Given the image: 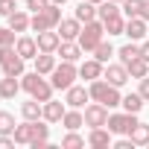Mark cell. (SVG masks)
<instances>
[{"label":"cell","mask_w":149,"mask_h":149,"mask_svg":"<svg viewBox=\"0 0 149 149\" xmlns=\"http://www.w3.org/2000/svg\"><path fill=\"white\" fill-rule=\"evenodd\" d=\"M41 114H44V102H38V100H26V102H21V117L24 120H41Z\"/></svg>","instance_id":"22"},{"label":"cell","mask_w":149,"mask_h":149,"mask_svg":"<svg viewBox=\"0 0 149 149\" xmlns=\"http://www.w3.org/2000/svg\"><path fill=\"white\" fill-rule=\"evenodd\" d=\"M123 15L126 18H140L143 15V6H146V0H123Z\"/></svg>","instance_id":"30"},{"label":"cell","mask_w":149,"mask_h":149,"mask_svg":"<svg viewBox=\"0 0 149 149\" xmlns=\"http://www.w3.org/2000/svg\"><path fill=\"white\" fill-rule=\"evenodd\" d=\"M56 53L61 56V61H79V58L85 56V50L79 47V41H61Z\"/></svg>","instance_id":"16"},{"label":"cell","mask_w":149,"mask_h":149,"mask_svg":"<svg viewBox=\"0 0 149 149\" xmlns=\"http://www.w3.org/2000/svg\"><path fill=\"white\" fill-rule=\"evenodd\" d=\"M58 24H61V6H56V3H47L44 9L32 12L29 29H32V32H44V29H56Z\"/></svg>","instance_id":"3"},{"label":"cell","mask_w":149,"mask_h":149,"mask_svg":"<svg viewBox=\"0 0 149 149\" xmlns=\"http://www.w3.org/2000/svg\"><path fill=\"white\" fill-rule=\"evenodd\" d=\"M149 21H143V18H126V38L129 41H143L146 38V32H149V26H146Z\"/></svg>","instance_id":"13"},{"label":"cell","mask_w":149,"mask_h":149,"mask_svg":"<svg viewBox=\"0 0 149 149\" xmlns=\"http://www.w3.org/2000/svg\"><path fill=\"white\" fill-rule=\"evenodd\" d=\"M15 9H18V6H15V0H0V15H3V18H9Z\"/></svg>","instance_id":"36"},{"label":"cell","mask_w":149,"mask_h":149,"mask_svg":"<svg viewBox=\"0 0 149 149\" xmlns=\"http://www.w3.org/2000/svg\"><path fill=\"white\" fill-rule=\"evenodd\" d=\"M50 3H56V6H64V3H67V0H50Z\"/></svg>","instance_id":"41"},{"label":"cell","mask_w":149,"mask_h":149,"mask_svg":"<svg viewBox=\"0 0 149 149\" xmlns=\"http://www.w3.org/2000/svg\"><path fill=\"white\" fill-rule=\"evenodd\" d=\"M91 3H97V6H100V3H102V0H91Z\"/></svg>","instance_id":"42"},{"label":"cell","mask_w":149,"mask_h":149,"mask_svg":"<svg viewBox=\"0 0 149 149\" xmlns=\"http://www.w3.org/2000/svg\"><path fill=\"white\" fill-rule=\"evenodd\" d=\"M143 102H146V100H143V97H140V94L134 91V94H126L120 105H123V111H132V114H140V108H143Z\"/></svg>","instance_id":"29"},{"label":"cell","mask_w":149,"mask_h":149,"mask_svg":"<svg viewBox=\"0 0 149 149\" xmlns=\"http://www.w3.org/2000/svg\"><path fill=\"white\" fill-rule=\"evenodd\" d=\"M64 105H67V102H58V100H47V102H44V114H41V117H44L47 123H61V117H64V111H67Z\"/></svg>","instance_id":"17"},{"label":"cell","mask_w":149,"mask_h":149,"mask_svg":"<svg viewBox=\"0 0 149 149\" xmlns=\"http://www.w3.org/2000/svg\"><path fill=\"white\" fill-rule=\"evenodd\" d=\"M35 41H38V53H56L61 44V35H58V29H44L35 35Z\"/></svg>","instance_id":"12"},{"label":"cell","mask_w":149,"mask_h":149,"mask_svg":"<svg viewBox=\"0 0 149 149\" xmlns=\"http://www.w3.org/2000/svg\"><path fill=\"white\" fill-rule=\"evenodd\" d=\"M97 9H100V21H105V18H111V15H120V12H123V6L117 3V0H102Z\"/></svg>","instance_id":"33"},{"label":"cell","mask_w":149,"mask_h":149,"mask_svg":"<svg viewBox=\"0 0 149 149\" xmlns=\"http://www.w3.org/2000/svg\"><path fill=\"white\" fill-rule=\"evenodd\" d=\"M21 88L32 97V100H38V102H47V100H53V82L50 79H44V73H38V70H32V73H24L21 76Z\"/></svg>","instance_id":"1"},{"label":"cell","mask_w":149,"mask_h":149,"mask_svg":"<svg viewBox=\"0 0 149 149\" xmlns=\"http://www.w3.org/2000/svg\"><path fill=\"white\" fill-rule=\"evenodd\" d=\"M29 21H32V18H29L24 9H15V12L9 15V26H12L15 32H26V29H29Z\"/></svg>","instance_id":"26"},{"label":"cell","mask_w":149,"mask_h":149,"mask_svg":"<svg viewBox=\"0 0 149 149\" xmlns=\"http://www.w3.org/2000/svg\"><path fill=\"white\" fill-rule=\"evenodd\" d=\"M132 143L134 146H149V123H137L132 132H129Z\"/></svg>","instance_id":"27"},{"label":"cell","mask_w":149,"mask_h":149,"mask_svg":"<svg viewBox=\"0 0 149 149\" xmlns=\"http://www.w3.org/2000/svg\"><path fill=\"white\" fill-rule=\"evenodd\" d=\"M47 3H50V0H26V9H29V12H38V9H44Z\"/></svg>","instance_id":"38"},{"label":"cell","mask_w":149,"mask_h":149,"mask_svg":"<svg viewBox=\"0 0 149 149\" xmlns=\"http://www.w3.org/2000/svg\"><path fill=\"white\" fill-rule=\"evenodd\" d=\"M73 18H79L82 24H88V21H97V18H100V9H97V3H91V0H79Z\"/></svg>","instance_id":"18"},{"label":"cell","mask_w":149,"mask_h":149,"mask_svg":"<svg viewBox=\"0 0 149 149\" xmlns=\"http://www.w3.org/2000/svg\"><path fill=\"white\" fill-rule=\"evenodd\" d=\"M24 56L15 50V44L0 47V67H3V76H24Z\"/></svg>","instance_id":"6"},{"label":"cell","mask_w":149,"mask_h":149,"mask_svg":"<svg viewBox=\"0 0 149 149\" xmlns=\"http://www.w3.org/2000/svg\"><path fill=\"white\" fill-rule=\"evenodd\" d=\"M76 79H79L76 61H61V64H56V70L50 73V82H53L56 91H67L70 85H76Z\"/></svg>","instance_id":"4"},{"label":"cell","mask_w":149,"mask_h":149,"mask_svg":"<svg viewBox=\"0 0 149 149\" xmlns=\"http://www.w3.org/2000/svg\"><path fill=\"white\" fill-rule=\"evenodd\" d=\"M15 50H18V53L29 61V58H35V56H38V41H35V38H29V35H18Z\"/></svg>","instance_id":"19"},{"label":"cell","mask_w":149,"mask_h":149,"mask_svg":"<svg viewBox=\"0 0 149 149\" xmlns=\"http://www.w3.org/2000/svg\"><path fill=\"white\" fill-rule=\"evenodd\" d=\"M32 61H35V70L44 73V76H50V73L56 70V53H38Z\"/></svg>","instance_id":"23"},{"label":"cell","mask_w":149,"mask_h":149,"mask_svg":"<svg viewBox=\"0 0 149 149\" xmlns=\"http://www.w3.org/2000/svg\"><path fill=\"white\" fill-rule=\"evenodd\" d=\"M88 146L91 149H108L114 140H111V132H108V126H97V129H88Z\"/></svg>","instance_id":"10"},{"label":"cell","mask_w":149,"mask_h":149,"mask_svg":"<svg viewBox=\"0 0 149 149\" xmlns=\"http://www.w3.org/2000/svg\"><path fill=\"white\" fill-rule=\"evenodd\" d=\"M102 70H105V64H102L100 58H85V61L79 64V79L94 82V79H100V76H102Z\"/></svg>","instance_id":"15"},{"label":"cell","mask_w":149,"mask_h":149,"mask_svg":"<svg viewBox=\"0 0 149 149\" xmlns=\"http://www.w3.org/2000/svg\"><path fill=\"white\" fill-rule=\"evenodd\" d=\"M88 140L82 137V134H76V129H73V132H67L64 137H61V149H82Z\"/></svg>","instance_id":"32"},{"label":"cell","mask_w":149,"mask_h":149,"mask_svg":"<svg viewBox=\"0 0 149 149\" xmlns=\"http://www.w3.org/2000/svg\"><path fill=\"white\" fill-rule=\"evenodd\" d=\"M102 26H105L108 38H111V35H123V32H126V18H123V12H120V15L105 18V21H102Z\"/></svg>","instance_id":"25"},{"label":"cell","mask_w":149,"mask_h":149,"mask_svg":"<svg viewBox=\"0 0 149 149\" xmlns=\"http://www.w3.org/2000/svg\"><path fill=\"white\" fill-rule=\"evenodd\" d=\"M105 38V26H102V21L97 18V21H88V24H82V32H79V47L85 50V53H94L97 50V44Z\"/></svg>","instance_id":"5"},{"label":"cell","mask_w":149,"mask_h":149,"mask_svg":"<svg viewBox=\"0 0 149 149\" xmlns=\"http://www.w3.org/2000/svg\"><path fill=\"white\" fill-rule=\"evenodd\" d=\"M56 29H58L61 41H76L79 32H82V21H79V18H61V24H58Z\"/></svg>","instance_id":"14"},{"label":"cell","mask_w":149,"mask_h":149,"mask_svg":"<svg viewBox=\"0 0 149 149\" xmlns=\"http://www.w3.org/2000/svg\"><path fill=\"white\" fill-rule=\"evenodd\" d=\"M140 120H137V114H132V111H123V114H108V132L111 134H129L134 126H137Z\"/></svg>","instance_id":"7"},{"label":"cell","mask_w":149,"mask_h":149,"mask_svg":"<svg viewBox=\"0 0 149 149\" xmlns=\"http://www.w3.org/2000/svg\"><path fill=\"white\" fill-rule=\"evenodd\" d=\"M117 3H123V0H117Z\"/></svg>","instance_id":"43"},{"label":"cell","mask_w":149,"mask_h":149,"mask_svg":"<svg viewBox=\"0 0 149 149\" xmlns=\"http://www.w3.org/2000/svg\"><path fill=\"white\" fill-rule=\"evenodd\" d=\"M102 79H108L111 85L123 88L132 76H129V70H126V64H123V61H120V64H111V61H108V64H105V70H102Z\"/></svg>","instance_id":"11"},{"label":"cell","mask_w":149,"mask_h":149,"mask_svg":"<svg viewBox=\"0 0 149 149\" xmlns=\"http://www.w3.org/2000/svg\"><path fill=\"white\" fill-rule=\"evenodd\" d=\"M126 70H129L132 79H143V76H149V61H146L143 56H137V58H132V61L126 64Z\"/></svg>","instance_id":"24"},{"label":"cell","mask_w":149,"mask_h":149,"mask_svg":"<svg viewBox=\"0 0 149 149\" xmlns=\"http://www.w3.org/2000/svg\"><path fill=\"white\" fill-rule=\"evenodd\" d=\"M137 82H140V88H137V94H140V97H143V100L149 102V76H143V79H137Z\"/></svg>","instance_id":"37"},{"label":"cell","mask_w":149,"mask_h":149,"mask_svg":"<svg viewBox=\"0 0 149 149\" xmlns=\"http://www.w3.org/2000/svg\"><path fill=\"white\" fill-rule=\"evenodd\" d=\"M21 91V76H3L0 79V97L3 100H15Z\"/></svg>","instance_id":"21"},{"label":"cell","mask_w":149,"mask_h":149,"mask_svg":"<svg viewBox=\"0 0 149 149\" xmlns=\"http://www.w3.org/2000/svg\"><path fill=\"white\" fill-rule=\"evenodd\" d=\"M61 126H64L67 132L82 129V126H85V114H82V108H67V111H64V117H61Z\"/></svg>","instance_id":"20"},{"label":"cell","mask_w":149,"mask_h":149,"mask_svg":"<svg viewBox=\"0 0 149 149\" xmlns=\"http://www.w3.org/2000/svg\"><path fill=\"white\" fill-rule=\"evenodd\" d=\"M140 56L149 61V41H143V44H140Z\"/></svg>","instance_id":"40"},{"label":"cell","mask_w":149,"mask_h":149,"mask_svg":"<svg viewBox=\"0 0 149 149\" xmlns=\"http://www.w3.org/2000/svg\"><path fill=\"white\" fill-rule=\"evenodd\" d=\"M114 53H117V50H114V47H111V41H105V38H102V41H100V44H97V50H94V58H100V61H102V64H108V61H111V56H114Z\"/></svg>","instance_id":"31"},{"label":"cell","mask_w":149,"mask_h":149,"mask_svg":"<svg viewBox=\"0 0 149 149\" xmlns=\"http://www.w3.org/2000/svg\"><path fill=\"white\" fill-rule=\"evenodd\" d=\"M18 38H15V29L12 26H0V47H9V44H15Z\"/></svg>","instance_id":"35"},{"label":"cell","mask_w":149,"mask_h":149,"mask_svg":"<svg viewBox=\"0 0 149 149\" xmlns=\"http://www.w3.org/2000/svg\"><path fill=\"white\" fill-rule=\"evenodd\" d=\"M88 91H91V100L94 102H102L105 108H117L120 102H123V94H120V88L117 85H111L108 79H94V82H88Z\"/></svg>","instance_id":"2"},{"label":"cell","mask_w":149,"mask_h":149,"mask_svg":"<svg viewBox=\"0 0 149 149\" xmlns=\"http://www.w3.org/2000/svg\"><path fill=\"white\" fill-rule=\"evenodd\" d=\"M15 126H18V123H15V117H12L9 111H0V134H12Z\"/></svg>","instance_id":"34"},{"label":"cell","mask_w":149,"mask_h":149,"mask_svg":"<svg viewBox=\"0 0 149 149\" xmlns=\"http://www.w3.org/2000/svg\"><path fill=\"white\" fill-rule=\"evenodd\" d=\"M117 56H120V61H123V64H129L132 58H137V56H140V41H129V44H123V47L117 50Z\"/></svg>","instance_id":"28"},{"label":"cell","mask_w":149,"mask_h":149,"mask_svg":"<svg viewBox=\"0 0 149 149\" xmlns=\"http://www.w3.org/2000/svg\"><path fill=\"white\" fill-rule=\"evenodd\" d=\"M64 102H67V108H85L91 102V91L82 85H70L64 91Z\"/></svg>","instance_id":"9"},{"label":"cell","mask_w":149,"mask_h":149,"mask_svg":"<svg viewBox=\"0 0 149 149\" xmlns=\"http://www.w3.org/2000/svg\"><path fill=\"white\" fill-rule=\"evenodd\" d=\"M108 111H111V108H105L102 102H88L85 111H82V114H85V126H88V129L105 126V123H108Z\"/></svg>","instance_id":"8"},{"label":"cell","mask_w":149,"mask_h":149,"mask_svg":"<svg viewBox=\"0 0 149 149\" xmlns=\"http://www.w3.org/2000/svg\"><path fill=\"white\" fill-rule=\"evenodd\" d=\"M15 146V137L12 134H0V149H12Z\"/></svg>","instance_id":"39"}]
</instances>
